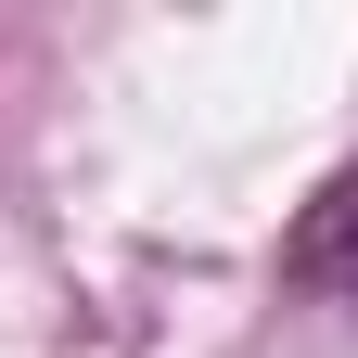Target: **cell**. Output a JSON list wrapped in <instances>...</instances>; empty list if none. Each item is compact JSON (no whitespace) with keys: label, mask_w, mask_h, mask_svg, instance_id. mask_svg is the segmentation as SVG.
Masks as SVG:
<instances>
[{"label":"cell","mask_w":358,"mask_h":358,"mask_svg":"<svg viewBox=\"0 0 358 358\" xmlns=\"http://www.w3.org/2000/svg\"><path fill=\"white\" fill-rule=\"evenodd\" d=\"M294 282H333V294H358V166L333 179L320 205H307V231H294Z\"/></svg>","instance_id":"6da1fadb"}]
</instances>
